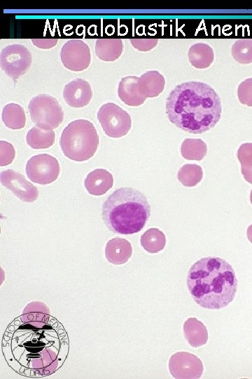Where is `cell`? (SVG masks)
Here are the masks:
<instances>
[{
	"label": "cell",
	"mask_w": 252,
	"mask_h": 379,
	"mask_svg": "<svg viewBox=\"0 0 252 379\" xmlns=\"http://www.w3.org/2000/svg\"><path fill=\"white\" fill-rule=\"evenodd\" d=\"M68 334L52 316L48 320L15 318L6 329L2 352L8 366L20 375L43 377L59 369L69 349Z\"/></svg>",
	"instance_id": "6da1fadb"
},
{
	"label": "cell",
	"mask_w": 252,
	"mask_h": 379,
	"mask_svg": "<svg viewBox=\"0 0 252 379\" xmlns=\"http://www.w3.org/2000/svg\"><path fill=\"white\" fill-rule=\"evenodd\" d=\"M221 111L218 95L211 86L200 81L177 85L166 101L169 120L180 129L194 134L214 128L220 119Z\"/></svg>",
	"instance_id": "7a4b0ae2"
},
{
	"label": "cell",
	"mask_w": 252,
	"mask_h": 379,
	"mask_svg": "<svg viewBox=\"0 0 252 379\" xmlns=\"http://www.w3.org/2000/svg\"><path fill=\"white\" fill-rule=\"evenodd\" d=\"M237 279L230 263L218 257H206L190 268L187 286L200 307L218 310L231 302L237 290Z\"/></svg>",
	"instance_id": "3957f363"
},
{
	"label": "cell",
	"mask_w": 252,
	"mask_h": 379,
	"mask_svg": "<svg viewBox=\"0 0 252 379\" xmlns=\"http://www.w3.org/2000/svg\"><path fill=\"white\" fill-rule=\"evenodd\" d=\"M150 206L146 197L132 187H120L102 205V215L107 227L119 234L140 232L148 220Z\"/></svg>",
	"instance_id": "277c9868"
},
{
	"label": "cell",
	"mask_w": 252,
	"mask_h": 379,
	"mask_svg": "<svg viewBox=\"0 0 252 379\" xmlns=\"http://www.w3.org/2000/svg\"><path fill=\"white\" fill-rule=\"evenodd\" d=\"M99 135L93 124L86 119L70 122L63 130L59 145L64 154L71 160L84 161L95 154Z\"/></svg>",
	"instance_id": "5b68a950"
},
{
	"label": "cell",
	"mask_w": 252,
	"mask_h": 379,
	"mask_svg": "<svg viewBox=\"0 0 252 379\" xmlns=\"http://www.w3.org/2000/svg\"><path fill=\"white\" fill-rule=\"evenodd\" d=\"M29 111L31 121L45 131H53L64 120V112L59 102L47 94H39L31 98Z\"/></svg>",
	"instance_id": "8992f818"
},
{
	"label": "cell",
	"mask_w": 252,
	"mask_h": 379,
	"mask_svg": "<svg viewBox=\"0 0 252 379\" xmlns=\"http://www.w3.org/2000/svg\"><path fill=\"white\" fill-rule=\"evenodd\" d=\"M97 119L104 133L111 138L125 135L132 126L130 115L113 102L102 105L97 112Z\"/></svg>",
	"instance_id": "52a82bcc"
},
{
	"label": "cell",
	"mask_w": 252,
	"mask_h": 379,
	"mask_svg": "<svg viewBox=\"0 0 252 379\" xmlns=\"http://www.w3.org/2000/svg\"><path fill=\"white\" fill-rule=\"evenodd\" d=\"M32 61L29 49L21 44L4 47L0 53L1 69L13 81H16L29 69Z\"/></svg>",
	"instance_id": "ba28073f"
},
{
	"label": "cell",
	"mask_w": 252,
	"mask_h": 379,
	"mask_svg": "<svg viewBox=\"0 0 252 379\" xmlns=\"http://www.w3.org/2000/svg\"><path fill=\"white\" fill-rule=\"evenodd\" d=\"M60 167L56 158L48 154H40L31 157L26 164L28 178L41 185L50 184L59 176Z\"/></svg>",
	"instance_id": "9c48e42d"
},
{
	"label": "cell",
	"mask_w": 252,
	"mask_h": 379,
	"mask_svg": "<svg viewBox=\"0 0 252 379\" xmlns=\"http://www.w3.org/2000/svg\"><path fill=\"white\" fill-rule=\"evenodd\" d=\"M60 59L63 65L74 72L86 69L91 61L88 45L80 39L67 41L60 51Z\"/></svg>",
	"instance_id": "30bf717a"
},
{
	"label": "cell",
	"mask_w": 252,
	"mask_h": 379,
	"mask_svg": "<svg viewBox=\"0 0 252 379\" xmlns=\"http://www.w3.org/2000/svg\"><path fill=\"white\" fill-rule=\"evenodd\" d=\"M203 368L202 361L196 355L187 352H176L169 361V372L174 378H200Z\"/></svg>",
	"instance_id": "8fae6325"
},
{
	"label": "cell",
	"mask_w": 252,
	"mask_h": 379,
	"mask_svg": "<svg viewBox=\"0 0 252 379\" xmlns=\"http://www.w3.org/2000/svg\"><path fill=\"white\" fill-rule=\"evenodd\" d=\"M0 182L22 201L31 203L38 198L37 187L27 180L24 175L12 169L1 172Z\"/></svg>",
	"instance_id": "7c38bea8"
},
{
	"label": "cell",
	"mask_w": 252,
	"mask_h": 379,
	"mask_svg": "<svg viewBox=\"0 0 252 379\" xmlns=\"http://www.w3.org/2000/svg\"><path fill=\"white\" fill-rule=\"evenodd\" d=\"M92 91L90 84L85 79L76 78L65 85L63 98L70 107L80 108L91 100Z\"/></svg>",
	"instance_id": "4fadbf2b"
},
{
	"label": "cell",
	"mask_w": 252,
	"mask_h": 379,
	"mask_svg": "<svg viewBox=\"0 0 252 379\" xmlns=\"http://www.w3.org/2000/svg\"><path fill=\"white\" fill-rule=\"evenodd\" d=\"M113 185L112 174L106 169L97 168L88 174L85 187L92 195L101 196L106 193Z\"/></svg>",
	"instance_id": "5bb4252c"
},
{
	"label": "cell",
	"mask_w": 252,
	"mask_h": 379,
	"mask_svg": "<svg viewBox=\"0 0 252 379\" xmlns=\"http://www.w3.org/2000/svg\"><path fill=\"white\" fill-rule=\"evenodd\" d=\"M132 254V244L125 239L115 237L106 243L105 256L111 264L122 265L127 262Z\"/></svg>",
	"instance_id": "9a60e30c"
},
{
	"label": "cell",
	"mask_w": 252,
	"mask_h": 379,
	"mask_svg": "<svg viewBox=\"0 0 252 379\" xmlns=\"http://www.w3.org/2000/svg\"><path fill=\"white\" fill-rule=\"evenodd\" d=\"M137 84L140 93L147 99L157 97L163 91L165 79L158 71L151 70L141 74Z\"/></svg>",
	"instance_id": "2e32d148"
},
{
	"label": "cell",
	"mask_w": 252,
	"mask_h": 379,
	"mask_svg": "<svg viewBox=\"0 0 252 379\" xmlns=\"http://www.w3.org/2000/svg\"><path fill=\"white\" fill-rule=\"evenodd\" d=\"M138 78L136 76H127L121 79L118 85V96L129 106H140L146 100L138 88Z\"/></svg>",
	"instance_id": "e0dca14e"
},
{
	"label": "cell",
	"mask_w": 252,
	"mask_h": 379,
	"mask_svg": "<svg viewBox=\"0 0 252 379\" xmlns=\"http://www.w3.org/2000/svg\"><path fill=\"white\" fill-rule=\"evenodd\" d=\"M123 51V43L121 39L100 38L95 44V53L101 60L112 62L120 58Z\"/></svg>",
	"instance_id": "ac0fdd59"
},
{
	"label": "cell",
	"mask_w": 252,
	"mask_h": 379,
	"mask_svg": "<svg viewBox=\"0 0 252 379\" xmlns=\"http://www.w3.org/2000/svg\"><path fill=\"white\" fill-rule=\"evenodd\" d=\"M183 333L188 344L193 347H201L207 343L206 327L196 318H188L184 322Z\"/></svg>",
	"instance_id": "d6986e66"
},
{
	"label": "cell",
	"mask_w": 252,
	"mask_h": 379,
	"mask_svg": "<svg viewBox=\"0 0 252 379\" xmlns=\"http://www.w3.org/2000/svg\"><path fill=\"white\" fill-rule=\"evenodd\" d=\"M188 56L190 64L197 69L209 67L214 60L212 48L204 43L192 45L188 50Z\"/></svg>",
	"instance_id": "ffe728a7"
},
{
	"label": "cell",
	"mask_w": 252,
	"mask_h": 379,
	"mask_svg": "<svg viewBox=\"0 0 252 379\" xmlns=\"http://www.w3.org/2000/svg\"><path fill=\"white\" fill-rule=\"evenodd\" d=\"M1 118L4 124L13 130L24 127L26 116L23 108L16 103H8L3 107Z\"/></svg>",
	"instance_id": "44dd1931"
},
{
	"label": "cell",
	"mask_w": 252,
	"mask_h": 379,
	"mask_svg": "<svg viewBox=\"0 0 252 379\" xmlns=\"http://www.w3.org/2000/svg\"><path fill=\"white\" fill-rule=\"evenodd\" d=\"M55 134L53 131H45L36 126L32 127L27 133V145L32 149H46L55 142Z\"/></svg>",
	"instance_id": "7402d4cb"
},
{
	"label": "cell",
	"mask_w": 252,
	"mask_h": 379,
	"mask_svg": "<svg viewBox=\"0 0 252 379\" xmlns=\"http://www.w3.org/2000/svg\"><path fill=\"white\" fill-rule=\"evenodd\" d=\"M141 244L149 253H156L164 249L166 237L163 232L158 228H150L141 237Z\"/></svg>",
	"instance_id": "603a6c76"
},
{
	"label": "cell",
	"mask_w": 252,
	"mask_h": 379,
	"mask_svg": "<svg viewBox=\"0 0 252 379\" xmlns=\"http://www.w3.org/2000/svg\"><path fill=\"white\" fill-rule=\"evenodd\" d=\"M181 152L186 159L201 161L206 154L207 146L201 139L186 138L181 144Z\"/></svg>",
	"instance_id": "cb8c5ba5"
},
{
	"label": "cell",
	"mask_w": 252,
	"mask_h": 379,
	"mask_svg": "<svg viewBox=\"0 0 252 379\" xmlns=\"http://www.w3.org/2000/svg\"><path fill=\"white\" fill-rule=\"evenodd\" d=\"M203 171L200 166L195 164L183 165L177 173V178L183 186L194 187L202 179Z\"/></svg>",
	"instance_id": "d4e9b609"
},
{
	"label": "cell",
	"mask_w": 252,
	"mask_h": 379,
	"mask_svg": "<svg viewBox=\"0 0 252 379\" xmlns=\"http://www.w3.org/2000/svg\"><path fill=\"white\" fill-rule=\"evenodd\" d=\"M232 55L241 64L252 62V39H240L232 46Z\"/></svg>",
	"instance_id": "484cf974"
},
{
	"label": "cell",
	"mask_w": 252,
	"mask_h": 379,
	"mask_svg": "<svg viewBox=\"0 0 252 379\" xmlns=\"http://www.w3.org/2000/svg\"><path fill=\"white\" fill-rule=\"evenodd\" d=\"M237 158L241 164V173L244 179L252 184V143L241 145L237 150Z\"/></svg>",
	"instance_id": "4316f807"
},
{
	"label": "cell",
	"mask_w": 252,
	"mask_h": 379,
	"mask_svg": "<svg viewBox=\"0 0 252 379\" xmlns=\"http://www.w3.org/2000/svg\"><path fill=\"white\" fill-rule=\"evenodd\" d=\"M237 96L241 104L252 107V78L245 79L239 85Z\"/></svg>",
	"instance_id": "83f0119b"
},
{
	"label": "cell",
	"mask_w": 252,
	"mask_h": 379,
	"mask_svg": "<svg viewBox=\"0 0 252 379\" xmlns=\"http://www.w3.org/2000/svg\"><path fill=\"white\" fill-rule=\"evenodd\" d=\"M15 157V150L8 142L0 141V166H7L12 163Z\"/></svg>",
	"instance_id": "f1b7e54d"
},
{
	"label": "cell",
	"mask_w": 252,
	"mask_h": 379,
	"mask_svg": "<svg viewBox=\"0 0 252 379\" xmlns=\"http://www.w3.org/2000/svg\"><path fill=\"white\" fill-rule=\"evenodd\" d=\"M130 42L134 48L139 51H149L155 47L158 39L155 38H133Z\"/></svg>",
	"instance_id": "f546056e"
},
{
	"label": "cell",
	"mask_w": 252,
	"mask_h": 379,
	"mask_svg": "<svg viewBox=\"0 0 252 379\" xmlns=\"http://www.w3.org/2000/svg\"><path fill=\"white\" fill-rule=\"evenodd\" d=\"M31 41L34 45L38 48L47 49L55 46L57 41V39H32Z\"/></svg>",
	"instance_id": "4dcf8cb0"
},
{
	"label": "cell",
	"mask_w": 252,
	"mask_h": 379,
	"mask_svg": "<svg viewBox=\"0 0 252 379\" xmlns=\"http://www.w3.org/2000/svg\"><path fill=\"white\" fill-rule=\"evenodd\" d=\"M247 237L249 241L252 244V224L247 229Z\"/></svg>",
	"instance_id": "1f68e13d"
},
{
	"label": "cell",
	"mask_w": 252,
	"mask_h": 379,
	"mask_svg": "<svg viewBox=\"0 0 252 379\" xmlns=\"http://www.w3.org/2000/svg\"><path fill=\"white\" fill-rule=\"evenodd\" d=\"M250 201H251V203L252 204V190H251V194H250Z\"/></svg>",
	"instance_id": "d6a6232c"
}]
</instances>
